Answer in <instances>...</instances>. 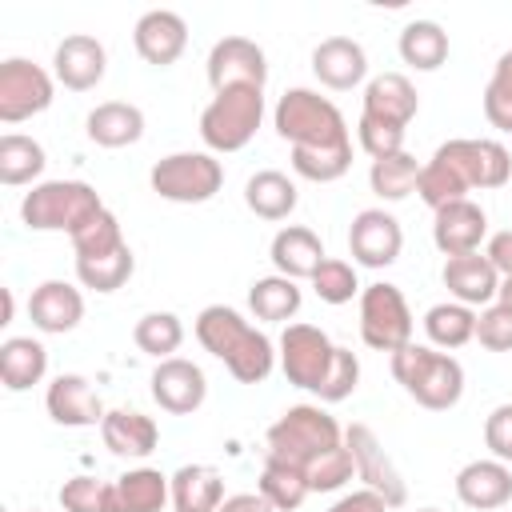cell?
<instances>
[{"mask_svg":"<svg viewBox=\"0 0 512 512\" xmlns=\"http://www.w3.org/2000/svg\"><path fill=\"white\" fill-rule=\"evenodd\" d=\"M276 132L292 144V172L312 184H332L352 168V136L344 124V112L312 92V88H288L276 100L272 112Z\"/></svg>","mask_w":512,"mask_h":512,"instance_id":"cell-1","label":"cell"},{"mask_svg":"<svg viewBox=\"0 0 512 512\" xmlns=\"http://www.w3.org/2000/svg\"><path fill=\"white\" fill-rule=\"evenodd\" d=\"M280 368L288 384L320 396L324 404H340L360 384V360L356 352L328 340L316 324H288L280 332Z\"/></svg>","mask_w":512,"mask_h":512,"instance_id":"cell-2","label":"cell"},{"mask_svg":"<svg viewBox=\"0 0 512 512\" xmlns=\"http://www.w3.org/2000/svg\"><path fill=\"white\" fill-rule=\"evenodd\" d=\"M196 340L204 352H212L240 384H264L276 368V348L272 340L252 328L236 308L228 304H208L196 316Z\"/></svg>","mask_w":512,"mask_h":512,"instance_id":"cell-3","label":"cell"},{"mask_svg":"<svg viewBox=\"0 0 512 512\" xmlns=\"http://www.w3.org/2000/svg\"><path fill=\"white\" fill-rule=\"evenodd\" d=\"M340 444H344V428L336 424V416H328L320 404H296L268 428L264 460H280V464L308 472L324 452Z\"/></svg>","mask_w":512,"mask_h":512,"instance_id":"cell-4","label":"cell"},{"mask_svg":"<svg viewBox=\"0 0 512 512\" xmlns=\"http://www.w3.org/2000/svg\"><path fill=\"white\" fill-rule=\"evenodd\" d=\"M392 376L428 412H444V408L460 404V396H464L460 360L448 352H436L428 344H404L400 352H392Z\"/></svg>","mask_w":512,"mask_h":512,"instance_id":"cell-5","label":"cell"},{"mask_svg":"<svg viewBox=\"0 0 512 512\" xmlns=\"http://www.w3.org/2000/svg\"><path fill=\"white\" fill-rule=\"evenodd\" d=\"M100 212H104V200L84 180H44L20 200V220L32 232H68V236H76Z\"/></svg>","mask_w":512,"mask_h":512,"instance_id":"cell-6","label":"cell"},{"mask_svg":"<svg viewBox=\"0 0 512 512\" xmlns=\"http://www.w3.org/2000/svg\"><path fill=\"white\" fill-rule=\"evenodd\" d=\"M264 120V88L260 84H228L216 88L200 112V140L212 152H240Z\"/></svg>","mask_w":512,"mask_h":512,"instance_id":"cell-7","label":"cell"},{"mask_svg":"<svg viewBox=\"0 0 512 512\" xmlns=\"http://www.w3.org/2000/svg\"><path fill=\"white\" fill-rule=\"evenodd\" d=\"M148 180H152V192L160 200L204 204V200H212L220 192L224 168H220V160L212 152H172V156L152 164Z\"/></svg>","mask_w":512,"mask_h":512,"instance_id":"cell-8","label":"cell"},{"mask_svg":"<svg viewBox=\"0 0 512 512\" xmlns=\"http://www.w3.org/2000/svg\"><path fill=\"white\" fill-rule=\"evenodd\" d=\"M360 340L388 356L412 344V312L396 284L376 280L360 288Z\"/></svg>","mask_w":512,"mask_h":512,"instance_id":"cell-9","label":"cell"},{"mask_svg":"<svg viewBox=\"0 0 512 512\" xmlns=\"http://www.w3.org/2000/svg\"><path fill=\"white\" fill-rule=\"evenodd\" d=\"M344 444L352 452V464H356V476L364 480V488L384 496L388 508H404L408 504V484H404L400 468L392 464V456L384 452V444L376 440V432L368 424H348Z\"/></svg>","mask_w":512,"mask_h":512,"instance_id":"cell-10","label":"cell"},{"mask_svg":"<svg viewBox=\"0 0 512 512\" xmlns=\"http://www.w3.org/2000/svg\"><path fill=\"white\" fill-rule=\"evenodd\" d=\"M52 76L24 60V56H12L0 64V120L4 124H20V120H32L40 116L48 104H52Z\"/></svg>","mask_w":512,"mask_h":512,"instance_id":"cell-11","label":"cell"},{"mask_svg":"<svg viewBox=\"0 0 512 512\" xmlns=\"http://www.w3.org/2000/svg\"><path fill=\"white\" fill-rule=\"evenodd\" d=\"M436 152L456 168V176L468 184V192L472 188H500L512 176V156H508V148L500 140H484V136L468 140V136H460V140L440 144Z\"/></svg>","mask_w":512,"mask_h":512,"instance_id":"cell-12","label":"cell"},{"mask_svg":"<svg viewBox=\"0 0 512 512\" xmlns=\"http://www.w3.org/2000/svg\"><path fill=\"white\" fill-rule=\"evenodd\" d=\"M404 248V232H400V220L384 208H364L352 216V228H348V252L356 264L364 268H388L396 264Z\"/></svg>","mask_w":512,"mask_h":512,"instance_id":"cell-13","label":"cell"},{"mask_svg":"<svg viewBox=\"0 0 512 512\" xmlns=\"http://www.w3.org/2000/svg\"><path fill=\"white\" fill-rule=\"evenodd\" d=\"M268 80V60H264V48L248 36H224L212 44L208 52V84L212 92L216 88H228V84H260L264 88Z\"/></svg>","mask_w":512,"mask_h":512,"instance_id":"cell-14","label":"cell"},{"mask_svg":"<svg viewBox=\"0 0 512 512\" xmlns=\"http://www.w3.org/2000/svg\"><path fill=\"white\" fill-rule=\"evenodd\" d=\"M208 396V380L200 372V364L184 360V356H168L156 364L152 372V400L172 412V416H192Z\"/></svg>","mask_w":512,"mask_h":512,"instance_id":"cell-15","label":"cell"},{"mask_svg":"<svg viewBox=\"0 0 512 512\" xmlns=\"http://www.w3.org/2000/svg\"><path fill=\"white\" fill-rule=\"evenodd\" d=\"M132 44H136V52H140L144 64L168 68V64H176V60L184 56V48H188V24H184L180 12L152 8V12H144V16L136 20Z\"/></svg>","mask_w":512,"mask_h":512,"instance_id":"cell-16","label":"cell"},{"mask_svg":"<svg viewBox=\"0 0 512 512\" xmlns=\"http://www.w3.org/2000/svg\"><path fill=\"white\" fill-rule=\"evenodd\" d=\"M44 408L64 428H92V424H104V416H108L96 388L80 372H60L44 392Z\"/></svg>","mask_w":512,"mask_h":512,"instance_id":"cell-17","label":"cell"},{"mask_svg":"<svg viewBox=\"0 0 512 512\" xmlns=\"http://www.w3.org/2000/svg\"><path fill=\"white\" fill-rule=\"evenodd\" d=\"M52 68H56V80L68 88V92H88L104 80V68H108V52L96 36L88 32H72L56 44V56H52Z\"/></svg>","mask_w":512,"mask_h":512,"instance_id":"cell-18","label":"cell"},{"mask_svg":"<svg viewBox=\"0 0 512 512\" xmlns=\"http://www.w3.org/2000/svg\"><path fill=\"white\" fill-rule=\"evenodd\" d=\"M440 280H444L448 296L456 304H468V308H488L496 300V292H500V272L492 268V260L484 252L448 256Z\"/></svg>","mask_w":512,"mask_h":512,"instance_id":"cell-19","label":"cell"},{"mask_svg":"<svg viewBox=\"0 0 512 512\" xmlns=\"http://www.w3.org/2000/svg\"><path fill=\"white\" fill-rule=\"evenodd\" d=\"M488 236V216L480 204L472 200H456V204H444L436 208L432 216V240L444 256H468V252H480V240Z\"/></svg>","mask_w":512,"mask_h":512,"instance_id":"cell-20","label":"cell"},{"mask_svg":"<svg viewBox=\"0 0 512 512\" xmlns=\"http://www.w3.org/2000/svg\"><path fill=\"white\" fill-rule=\"evenodd\" d=\"M312 72L324 88L348 92L368 76V56L352 36H328L312 48Z\"/></svg>","mask_w":512,"mask_h":512,"instance_id":"cell-21","label":"cell"},{"mask_svg":"<svg viewBox=\"0 0 512 512\" xmlns=\"http://www.w3.org/2000/svg\"><path fill=\"white\" fill-rule=\"evenodd\" d=\"M416 108H420V96H416L412 80H408L404 72H380V76H372L368 88H364V108H360V116H372V120H384V124L408 132Z\"/></svg>","mask_w":512,"mask_h":512,"instance_id":"cell-22","label":"cell"},{"mask_svg":"<svg viewBox=\"0 0 512 512\" xmlns=\"http://www.w3.org/2000/svg\"><path fill=\"white\" fill-rule=\"evenodd\" d=\"M28 316H32V324L40 332L64 336V332H72L84 320V296L68 280H44L28 296Z\"/></svg>","mask_w":512,"mask_h":512,"instance_id":"cell-23","label":"cell"},{"mask_svg":"<svg viewBox=\"0 0 512 512\" xmlns=\"http://www.w3.org/2000/svg\"><path fill=\"white\" fill-rule=\"evenodd\" d=\"M456 496L476 512H496L512 500V468L504 460H472L456 472Z\"/></svg>","mask_w":512,"mask_h":512,"instance_id":"cell-24","label":"cell"},{"mask_svg":"<svg viewBox=\"0 0 512 512\" xmlns=\"http://www.w3.org/2000/svg\"><path fill=\"white\" fill-rule=\"evenodd\" d=\"M100 436H104V448L112 456H124V460H144L156 452L160 444V428L152 416L136 412V408H116L104 416L100 424Z\"/></svg>","mask_w":512,"mask_h":512,"instance_id":"cell-25","label":"cell"},{"mask_svg":"<svg viewBox=\"0 0 512 512\" xmlns=\"http://www.w3.org/2000/svg\"><path fill=\"white\" fill-rule=\"evenodd\" d=\"M172 500V476L160 468H128L124 476L112 480V500L108 512H164Z\"/></svg>","mask_w":512,"mask_h":512,"instance_id":"cell-26","label":"cell"},{"mask_svg":"<svg viewBox=\"0 0 512 512\" xmlns=\"http://www.w3.org/2000/svg\"><path fill=\"white\" fill-rule=\"evenodd\" d=\"M268 256H272V264H276L280 276H288V280H312L316 268L324 264V244H320V236L312 228L288 224V228H280L272 236Z\"/></svg>","mask_w":512,"mask_h":512,"instance_id":"cell-27","label":"cell"},{"mask_svg":"<svg viewBox=\"0 0 512 512\" xmlns=\"http://www.w3.org/2000/svg\"><path fill=\"white\" fill-rule=\"evenodd\" d=\"M84 128H88V140L100 148H128L144 136V112L128 100H104L88 112Z\"/></svg>","mask_w":512,"mask_h":512,"instance_id":"cell-28","label":"cell"},{"mask_svg":"<svg viewBox=\"0 0 512 512\" xmlns=\"http://www.w3.org/2000/svg\"><path fill=\"white\" fill-rule=\"evenodd\" d=\"M48 372V348L32 336H8L0 344V380L8 392H28Z\"/></svg>","mask_w":512,"mask_h":512,"instance_id":"cell-29","label":"cell"},{"mask_svg":"<svg viewBox=\"0 0 512 512\" xmlns=\"http://www.w3.org/2000/svg\"><path fill=\"white\" fill-rule=\"evenodd\" d=\"M172 504L176 512H216L224 504V480L208 464H184L172 472Z\"/></svg>","mask_w":512,"mask_h":512,"instance_id":"cell-30","label":"cell"},{"mask_svg":"<svg viewBox=\"0 0 512 512\" xmlns=\"http://www.w3.org/2000/svg\"><path fill=\"white\" fill-rule=\"evenodd\" d=\"M296 200H300L296 184L276 168H264V172L248 176V184H244V204L260 220H288L296 212Z\"/></svg>","mask_w":512,"mask_h":512,"instance_id":"cell-31","label":"cell"},{"mask_svg":"<svg viewBox=\"0 0 512 512\" xmlns=\"http://www.w3.org/2000/svg\"><path fill=\"white\" fill-rule=\"evenodd\" d=\"M400 60L412 64L416 72H436L448 60V32L436 20H412L400 32Z\"/></svg>","mask_w":512,"mask_h":512,"instance_id":"cell-32","label":"cell"},{"mask_svg":"<svg viewBox=\"0 0 512 512\" xmlns=\"http://www.w3.org/2000/svg\"><path fill=\"white\" fill-rule=\"evenodd\" d=\"M300 288H296V280H288V276H260V280H252V288H248V308L256 312V320H272V324H284V320H292L296 312H300Z\"/></svg>","mask_w":512,"mask_h":512,"instance_id":"cell-33","label":"cell"},{"mask_svg":"<svg viewBox=\"0 0 512 512\" xmlns=\"http://www.w3.org/2000/svg\"><path fill=\"white\" fill-rule=\"evenodd\" d=\"M44 164L48 160H44L40 140L20 136V132H4L0 136V184H8V188L32 184L44 172Z\"/></svg>","mask_w":512,"mask_h":512,"instance_id":"cell-34","label":"cell"},{"mask_svg":"<svg viewBox=\"0 0 512 512\" xmlns=\"http://www.w3.org/2000/svg\"><path fill=\"white\" fill-rule=\"evenodd\" d=\"M424 332L436 348H464L468 340H476V312L468 304H456V300H444V304H432L424 312Z\"/></svg>","mask_w":512,"mask_h":512,"instance_id":"cell-35","label":"cell"},{"mask_svg":"<svg viewBox=\"0 0 512 512\" xmlns=\"http://www.w3.org/2000/svg\"><path fill=\"white\" fill-rule=\"evenodd\" d=\"M416 180H420V164H416V156L404 148V152H396V156H384V160H372V168H368V184H372V192L380 196V200H404V196H412L416 192Z\"/></svg>","mask_w":512,"mask_h":512,"instance_id":"cell-36","label":"cell"},{"mask_svg":"<svg viewBox=\"0 0 512 512\" xmlns=\"http://www.w3.org/2000/svg\"><path fill=\"white\" fill-rule=\"evenodd\" d=\"M256 492H260L276 512H296L312 488H308V480H304L300 468L280 464V460H264V472H260Z\"/></svg>","mask_w":512,"mask_h":512,"instance_id":"cell-37","label":"cell"},{"mask_svg":"<svg viewBox=\"0 0 512 512\" xmlns=\"http://www.w3.org/2000/svg\"><path fill=\"white\" fill-rule=\"evenodd\" d=\"M136 272V256L132 248H116L108 256H88V260H76V280L92 292H116L128 284V276Z\"/></svg>","mask_w":512,"mask_h":512,"instance_id":"cell-38","label":"cell"},{"mask_svg":"<svg viewBox=\"0 0 512 512\" xmlns=\"http://www.w3.org/2000/svg\"><path fill=\"white\" fill-rule=\"evenodd\" d=\"M132 340H136L140 352H148L156 360H168L184 344V324H180L176 312H148V316L136 320Z\"/></svg>","mask_w":512,"mask_h":512,"instance_id":"cell-39","label":"cell"},{"mask_svg":"<svg viewBox=\"0 0 512 512\" xmlns=\"http://www.w3.org/2000/svg\"><path fill=\"white\" fill-rule=\"evenodd\" d=\"M484 120L500 132H512V48L496 60L484 88Z\"/></svg>","mask_w":512,"mask_h":512,"instance_id":"cell-40","label":"cell"},{"mask_svg":"<svg viewBox=\"0 0 512 512\" xmlns=\"http://www.w3.org/2000/svg\"><path fill=\"white\" fill-rule=\"evenodd\" d=\"M72 240V252H76V260H88V256H108V252H116V248H124V232H120V220L104 208L96 220H88L76 236H68Z\"/></svg>","mask_w":512,"mask_h":512,"instance_id":"cell-41","label":"cell"},{"mask_svg":"<svg viewBox=\"0 0 512 512\" xmlns=\"http://www.w3.org/2000/svg\"><path fill=\"white\" fill-rule=\"evenodd\" d=\"M312 292L324 300V304H348L356 292H360V280H356V268L340 256H324V264L316 268L312 276Z\"/></svg>","mask_w":512,"mask_h":512,"instance_id":"cell-42","label":"cell"},{"mask_svg":"<svg viewBox=\"0 0 512 512\" xmlns=\"http://www.w3.org/2000/svg\"><path fill=\"white\" fill-rule=\"evenodd\" d=\"M352 476H356V464H352L348 444H340V448L324 452V456L304 472V480H308V488H312V492H336V488H344Z\"/></svg>","mask_w":512,"mask_h":512,"instance_id":"cell-43","label":"cell"},{"mask_svg":"<svg viewBox=\"0 0 512 512\" xmlns=\"http://www.w3.org/2000/svg\"><path fill=\"white\" fill-rule=\"evenodd\" d=\"M108 500H112V484H104L96 476H72L60 484L64 512H108Z\"/></svg>","mask_w":512,"mask_h":512,"instance_id":"cell-44","label":"cell"},{"mask_svg":"<svg viewBox=\"0 0 512 512\" xmlns=\"http://www.w3.org/2000/svg\"><path fill=\"white\" fill-rule=\"evenodd\" d=\"M356 140H360V148L372 160H384V156L404 152V128H392V124L372 120V116H360L356 120Z\"/></svg>","mask_w":512,"mask_h":512,"instance_id":"cell-45","label":"cell"},{"mask_svg":"<svg viewBox=\"0 0 512 512\" xmlns=\"http://www.w3.org/2000/svg\"><path fill=\"white\" fill-rule=\"evenodd\" d=\"M476 340L488 352H512V312L504 304H488L476 316Z\"/></svg>","mask_w":512,"mask_h":512,"instance_id":"cell-46","label":"cell"},{"mask_svg":"<svg viewBox=\"0 0 512 512\" xmlns=\"http://www.w3.org/2000/svg\"><path fill=\"white\" fill-rule=\"evenodd\" d=\"M484 444L492 452V460L512 464V404H496L484 420Z\"/></svg>","mask_w":512,"mask_h":512,"instance_id":"cell-47","label":"cell"},{"mask_svg":"<svg viewBox=\"0 0 512 512\" xmlns=\"http://www.w3.org/2000/svg\"><path fill=\"white\" fill-rule=\"evenodd\" d=\"M328 512H392V508H388V504H384V496H376L372 488H356V492L340 496Z\"/></svg>","mask_w":512,"mask_h":512,"instance_id":"cell-48","label":"cell"},{"mask_svg":"<svg viewBox=\"0 0 512 512\" xmlns=\"http://www.w3.org/2000/svg\"><path fill=\"white\" fill-rule=\"evenodd\" d=\"M484 256L492 260V268H496L500 276H512V228H504V232H492V236H488V248H484Z\"/></svg>","mask_w":512,"mask_h":512,"instance_id":"cell-49","label":"cell"},{"mask_svg":"<svg viewBox=\"0 0 512 512\" xmlns=\"http://www.w3.org/2000/svg\"><path fill=\"white\" fill-rule=\"evenodd\" d=\"M216 512H276L260 492H236V496H224V504Z\"/></svg>","mask_w":512,"mask_h":512,"instance_id":"cell-50","label":"cell"},{"mask_svg":"<svg viewBox=\"0 0 512 512\" xmlns=\"http://www.w3.org/2000/svg\"><path fill=\"white\" fill-rule=\"evenodd\" d=\"M496 304H504L512 312V276H500V292H496Z\"/></svg>","mask_w":512,"mask_h":512,"instance_id":"cell-51","label":"cell"},{"mask_svg":"<svg viewBox=\"0 0 512 512\" xmlns=\"http://www.w3.org/2000/svg\"><path fill=\"white\" fill-rule=\"evenodd\" d=\"M12 308H16L12 304V288H4V324H12Z\"/></svg>","mask_w":512,"mask_h":512,"instance_id":"cell-52","label":"cell"},{"mask_svg":"<svg viewBox=\"0 0 512 512\" xmlns=\"http://www.w3.org/2000/svg\"><path fill=\"white\" fill-rule=\"evenodd\" d=\"M416 512H440V508H416Z\"/></svg>","mask_w":512,"mask_h":512,"instance_id":"cell-53","label":"cell"}]
</instances>
